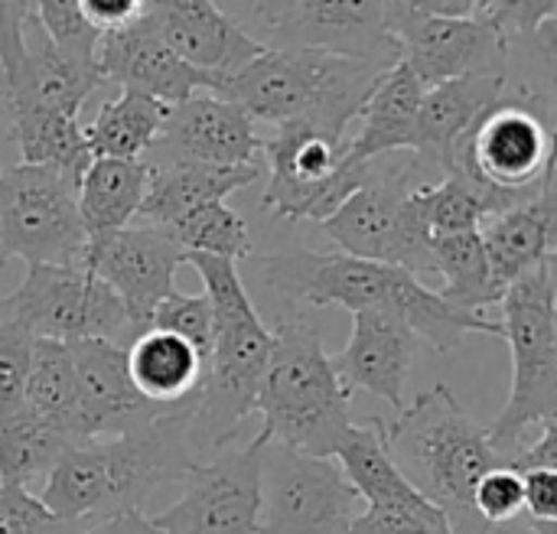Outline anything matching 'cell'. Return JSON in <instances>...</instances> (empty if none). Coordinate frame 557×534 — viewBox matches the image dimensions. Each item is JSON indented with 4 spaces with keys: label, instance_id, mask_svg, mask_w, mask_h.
I'll return each instance as SVG.
<instances>
[{
    "label": "cell",
    "instance_id": "9",
    "mask_svg": "<svg viewBox=\"0 0 557 534\" xmlns=\"http://www.w3.org/2000/svg\"><path fill=\"white\" fill-rule=\"evenodd\" d=\"M552 170H555L552 95L512 82L473 121V127L447 150L441 163V173H457L486 189L519 199H532Z\"/></svg>",
    "mask_w": 557,
    "mask_h": 534
},
{
    "label": "cell",
    "instance_id": "35",
    "mask_svg": "<svg viewBox=\"0 0 557 534\" xmlns=\"http://www.w3.org/2000/svg\"><path fill=\"white\" fill-rule=\"evenodd\" d=\"M33 13L46 36L75 62L95 69V49L101 33L88 23L82 0H33Z\"/></svg>",
    "mask_w": 557,
    "mask_h": 534
},
{
    "label": "cell",
    "instance_id": "27",
    "mask_svg": "<svg viewBox=\"0 0 557 534\" xmlns=\"http://www.w3.org/2000/svg\"><path fill=\"white\" fill-rule=\"evenodd\" d=\"M202 369V356L186 339L153 326L127 346V375L134 388L163 411L196 408Z\"/></svg>",
    "mask_w": 557,
    "mask_h": 534
},
{
    "label": "cell",
    "instance_id": "7",
    "mask_svg": "<svg viewBox=\"0 0 557 534\" xmlns=\"http://www.w3.org/2000/svg\"><path fill=\"white\" fill-rule=\"evenodd\" d=\"M557 258L529 271L503 294V339L512 349V388L486 427L496 454L512 463L529 434L557 421Z\"/></svg>",
    "mask_w": 557,
    "mask_h": 534
},
{
    "label": "cell",
    "instance_id": "34",
    "mask_svg": "<svg viewBox=\"0 0 557 534\" xmlns=\"http://www.w3.org/2000/svg\"><path fill=\"white\" fill-rule=\"evenodd\" d=\"M186 254H212V258H225V261H242L255 251L251 232L245 225V219L228 209L225 202H209L189 215H183L176 225L166 228Z\"/></svg>",
    "mask_w": 557,
    "mask_h": 534
},
{
    "label": "cell",
    "instance_id": "29",
    "mask_svg": "<svg viewBox=\"0 0 557 534\" xmlns=\"http://www.w3.org/2000/svg\"><path fill=\"white\" fill-rule=\"evenodd\" d=\"M75 447L82 444L20 405L16 411L0 418V483L33 489L36 483H46V476Z\"/></svg>",
    "mask_w": 557,
    "mask_h": 534
},
{
    "label": "cell",
    "instance_id": "19",
    "mask_svg": "<svg viewBox=\"0 0 557 534\" xmlns=\"http://www.w3.org/2000/svg\"><path fill=\"white\" fill-rule=\"evenodd\" d=\"M95 69L101 82H114L127 91L157 98L160 104H180L196 91H219L222 78L199 72L180 59L144 20V13L111 33H101L95 49Z\"/></svg>",
    "mask_w": 557,
    "mask_h": 534
},
{
    "label": "cell",
    "instance_id": "22",
    "mask_svg": "<svg viewBox=\"0 0 557 534\" xmlns=\"http://www.w3.org/2000/svg\"><path fill=\"white\" fill-rule=\"evenodd\" d=\"M418 349L421 339L405 320L385 310H359L352 313V333L346 349L330 356V362L349 392L352 388L372 392L401 411L408 372Z\"/></svg>",
    "mask_w": 557,
    "mask_h": 534
},
{
    "label": "cell",
    "instance_id": "46",
    "mask_svg": "<svg viewBox=\"0 0 557 534\" xmlns=\"http://www.w3.org/2000/svg\"><path fill=\"white\" fill-rule=\"evenodd\" d=\"M0 124H7V121H3V111H0Z\"/></svg>",
    "mask_w": 557,
    "mask_h": 534
},
{
    "label": "cell",
    "instance_id": "1",
    "mask_svg": "<svg viewBox=\"0 0 557 534\" xmlns=\"http://www.w3.org/2000/svg\"><path fill=\"white\" fill-rule=\"evenodd\" d=\"M193 411H166L137 431L75 447L46 476L39 502L72 525H91L127 509L144 512L160 486L180 483L202 463L193 437Z\"/></svg>",
    "mask_w": 557,
    "mask_h": 534
},
{
    "label": "cell",
    "instance_id": "5",
    "mask_svg": "<svg viewBox=\"0 0 557 534\" xmlns=\"http://www.w3.org/2000/svg\"><path fill=\"white\" fill-rule=\"evenodd\" d=\"M385 72L372 62L320 49L264 46L258 59L222 78L215 95L245 108L251 121L274 127L307 124L346 140V127L359 117Z\"/></svg>",
    "mask_w": 557,
    "mask_h": 534
},
{
    "label": "cell",
    "instance_id": "43",
    "mask_svg": "<svg viewBox=\"0 0 557 534\" xmlns=\"http://www.w3.org/2000/svg\"><path fill=\"white\" fill-rule=\"evenodd\" d=\"M395 7L414 10V13H441V16H467L463 0H392Z\"/></svg>",
    "mask_w": 557,
    "mask_h": 534
},
{
    "label": "cell",
    "instance_id": "17",
    "mask_svg": "<svg viewBox=\"0 0 557 534\" xmlns=\"http://www.w3.org/2000/svg\"><path fill=\"white\" fill-rule=\"evenodd\" d=\"M255 121L245 108L212 91H196L193 98L170 104L163 127L150 150L147 166L170 163H212V166H248L261 153Z\"/></svg>",
    "mask_w": 557,
    "mask_h": 534
},
{
    "label": "cell",
    "instance_id": "40",
    "mask_svg": "<svg viewBox=\"0 0 557 534\" xmlns=\"http://www.w3.org/2000/svg\"><path fill=\"white\" fill-rule=\"evenodd\" d=\"M82 10L98 33H111L134 23L147 10V0H82Z\"/></svg>",
    "mask_w": 557,
    "mask_h": 534
},
{
    "label": "cell",
    "instance_id": "39",
    "mask_svg": "<svg viewBox=\"0 0 557 534\" xmlns=\"http://www.w3.org/2000/svg\"><path fill=\"white\" fill-rule=\"evenodd\" d=\"M473 512L496 532L512 525L522 516V476L509 463L490 470L473 489Z\"/></svg>",
    "mask_w": 557,
    "mask_h": 534
},
{
    "label": "cell",
    "instance_id": "44",
    "mask_svg": "<svg viewBox=\"0 0 557 534\" xmlns=\"http://www.w3.org/2000/svg\"><path fill=\"white\" fill-rule=\"evenodd\" d=\"M290 7H294V0H255V13L268 29H274L290 13Z\"/></svg>",
    "mask_w": 557,
    "mask_h": 534
},
{
    "label": "cell",
    "instance_id": "23",
    "mask_svg": "<svg viewBox=\"0 0 557 534\" xmlns=\"http://www.w3.org/2000/svg\"><path fill=\"white\" fill-rule=\"evenodd\" d=\"M480 238L486 248V261L503 287L516 284L529 271L557 258L555 170L545 176L542 189L529 202L496 215L486 228H480Z\"/></svg>",
    "mask_w": 557,
    "mask_h": 534
},
{
    "label": "cell",
    "instance_id": "37",
    "mask_svg": "<svg viewBox=\"0 0 557 534\" xmlns=\"http://www.w3.org/2000/svg\"><path fill=\"white\" fill-rule=\"evenodd\" d=\"M33 346L36 336L20 320L0 316V418L23 405Z\"/></svg>",
    "mask_w": 557,
    "mask_h": 534
},
{
    "label": "cell",
    "instance_id": "36",
    "mask_svg": "<svg viewBox=\"0 0 557 534\" xmlns=\"http://www.w3.org/2000/svg\"><path fill=\"white\" fill-rule=\"evenodd\" d=\"M150 326L186 339L206 362L209 346H212V307H209L206 294H180V290H173L166 300L157 303V310L150 316Z\"/></svg>",
    "mask_w": 557,
    "mask_h": 534
},
{
    "label": "cell",
    "instance_id": "13",
    "mask_svg": "<svg viewBox=\"0 0 557 534\" xmlns=\"http://www.w3.org/2000/svg\"><path fill=\"white\" fill-rule=\"evenodd\" d=\"M359 493L333 457L264 444L258 534H349Z\"/></svg>",
    "mask_w": 557,
    "mask_h": 534
},
{
    "label": "cell",
    "instance_id": "20",
    "mask_svg": "<svg viewBox=\"0 0 557 534\" xmlns=\"http://www.w3.org/2000/svg\"><path fill=\"white\" fill-rule=\"evenodd\" d=\"M65 346L75 369L78 421L85 440L117 437L166 414L134 388L127 375V349L101 339H75Z\"/></svg>",
    "mask_w": 557,
    "mask_h": 534
},
{
    "label": "cell",
    "instance_id": "15",
    "mask_svg": "<svg viewBox=\"0 0 557 534\" xmlns=\"http://www.w3.org/2000/svg\"><path fill=\"white\" fill-rule=\"evenodd\" d=\"M388 26L424 91L470 72H506L509 39L473 16L414 13L388 0Z\"/></svg>",
    "mask_w": 557,
    "mask_h": 534
},
{
    "label": "cell",
    "instance_id": "16",
    "mask_svg": "<svg viewBox=\"0 0 557 534\" xmlns=\"http://www.w3.org/2000/svg\"><path fill=\"white\" fill-rule=\"evenodd\" d=\"M183 264V245L166 228L157 225H127L108 235H95L88 238L82 258V268L91 271L121 297L131 320L140 330L150 326L157 303L176 290V271Z\"/></svg>",
    "mask_w": 557,
    "mask_h": 534
},
{
    "label": "cell",
    "instance_id": "2",
    "mask_svg": "<svg viewBox=\"0 0 557 534\" xmlns=\"http://www.w3.org/2000/svg\"><path fill=\"white\" fill-rule=\"evenodd\" d=\"M261 281L268 290L304 300L310 307H343L349 313L359 310H385L405 320L421 343L434 352L460 349L463 336H503V326L486 320L483 313L454 310L441 300L437 290H428L414 274L395 264L362 261L343 251H281L261 258Z\"/></svg>",
    "mask_w": 557,
    "mask_h": 534
},
{
    "label": "cell",
    "instance_id": "25",
    "mask_svg": "<svg viewBox=\"0 0 557 534\" xmlns=\"http://www.w3.org/2000/svg\"><path fill=\"white\" fill-rule=\"evenodd\" d=\"M261 176L258 163L248 166H212V163H170V166H150L147 196L140 206V219L157 228L176 225L183 215L209 206L225 202V196L251 186Z\"/></svg>",
    "mask_w": 557,
    "mask_h": 534
},
{
    "label": "cell",
    "instance_id": "45",
    "mask_svg": "<svg viewBox=\"0 0 557 534\" xmlns=\"http://www.w3.org/2000/svg\"><path fill=\"white\" fill-rule=\"evenodd\" d=\"M463 3H467V16H470V13H473V7H476V0H463Z\"/></svg>",
    "mask_w": 557,
    "mask_h": 534
},
{
    "label": "cell",
    "instance_id": "42",
    "mask_svg": "<svg viewBox=\"0 0 557 534\" xmlns=\"http://www.w3.org/2000/svg\"><path fill=\"white\" fill-rule=\"evenodd\" d=\"M78 534H160L153 529V522L137 512V509H127V512H114L108 519H98L85 529H78Z\"/></svg>",
    "mask_w": 557,
    "mask_h": 534
},
{
    "label": "cell",
    "instance_id": "38",
    "mask_svg": "<svg viewBox=\"0 0 557 534\" xmlns=\"http://www.w3.org/2000/svg\"><path fill=\"white\" fill-rule=\"evenodd\" d=\"M557 0H476L473 20L496 29L503 39L512 36H539L542 26L555 23Z\"/></svg>",
    "mask_w": 557,
    "mask_h": 534
},
{
    "label": "cell",
    "instance_id": "31",
    "mask_svg": "<svg viewBox=\"0 0 557 534\" xmlns=\"http://www.w3.org/2000/svg\"><path fill=\"white\" fill-rule=\"evenodd\" d=\"M166 117V104L157 98H147L140 91L121 88L117 98H108L91 124L85 127V140L95 157H114V160H144L150 144L157 140Z\"/></svg>",
    "mask_w": 557,
    "mask_h": 534
},
{
    "label": "cell",
    "instance_id": "21",
    "mask_svg": "<svg viewBox=\"0 0 557 534\" xmlns=\"http://www.w3.org/2000/svg\"><path fill=\"white\" fill-rule=\"evenodd\" d=\"M144 20L180 59L215 78H228L264 52V42L245 33L215 0H147Z\"/></svg>",
    "mask_w": 557,
    "mask_h": 534
},
{
    "label": "cell",
    "instance_id": "14",
    "mask_svg": "<svg viewBox=\"0 0 557 534\" xmlns=\"http://www.w3.org/2000/svg\"><path fill=\"white\" fill-rule=\"evenodd\" d=\"M264 431L232 454L196 463L180 483L183 496L160 516V534H258Z\"/></svg>",
    "mask_w": 557,
    "mask_h": 534
},
{
    "label": "cell",
    "instance_id": "41",
    "mask_svg": "<svg viewBox=\"0 0 557 534\" xmlns=\"http://www.w3.org/2000/svg\"><path fill=\"white\" fill-rule=\"evenodd\" d=\"M349 534H441L421 522H408V519H388V516H379V512H359L352 519V529Z\"/></svg>",
    "mask_w": 557,
    "mask_h": 534
},
{
    "label": "cell",
    "instance_id": "12",
    "mask_svg": "<svg viewBox=\"0 0 557 534\" xmlns=\"http://www.w3.org/2000/svg\"><path fill=\"white\" fill-rule=\"evenodd\" d=\"M271 179L261 209L284 222L330 219L369 176V163L346 160V140L307 124H281L261 140Z\"/></svg>",
    "mask_w": 557,
    "mask_h": 534
},
{
    "label": "cell",
    "instance_id": "32",
    "mask_svg": "<svg viewBox=\"0 0 557 534\" xmlns=\"http://www.w3.org/2000/svg\"><path fill=\"white\" fill-rule=\"evenodd\" d=\"M10 134L20 147V163L52 166L75 183L91 163L85 127L72 114H59L46 108L20 111L10 117Z\"/></svg>",
    "mask_w": 557,
    "mask_h": 534
},
{
    "label": "cell",
    "instance_id": "4",
    "mask_svg": "<svg viewBox=\"0 0 557 534\" xmlns=\"http://www.w3.org/2000/svg\"><path fill=\"white\" fill-rule=\"evenodd\" d=\"M382 434L395 467L444 512L454 534H506L483 525L473 512L476 483L506 460L447 385L418 395L398 411V421H382Z\"/></svg>",
    "mask_w": 557,
    "mask_h": 534
},
{
    "label": "cell",
    "instance_id": "3",
    "mask_svg": "<svg viewBox=\"0 0 557 534\" xmlns=\"http://www.w3.org/2000/svg\"><path fill=\"white\" fill-rule=\"evenodd\" d=\"M186 264L199 271L212 307V346L193 411V437L206 457L235 444L242 424L258 411L271 356V326L258 316L235 261L186 254Z\"/></svg>",
    "mask_w": 557,
    "mask_h": 534
},
{
    "label": "cell",
    "instance_id": "33",
    "mask_svg": "<svg viewBox=\"0 0 557 534\" xmlns=\"http://www.w3.org/2000/svg\"><path fill=\"white\" fill-rule=\"evenodd\" d=\"M23 405L39 418H46L49 424H55L59 431H65L72 440L88 444L78 421V388H75V369L65 343L36 339Z\"/></svg>",
    "mask_w": 557,
    "mask_h": 534
},
{
    "label": "cell",
    "instance_id": "6",
    "mask_svg": "<svg viewBox=\"0 0 557 534\" xmlns=\"http://www.w3.org/2000/svg\"><path fill=\"white\" fill-rule=\"evenodd\" d=\"M349 395L352 392L333 372L320 326L294 313L277 316L258 395L264 437L297 454L333 457L352 427Z\"/></svg>",
    "mask_w": 557,
    "mask_h": 534
},
{
    "label": "cell",
    "instance_id": "28",
    "mask_svg": "<svg viewBox=\"0 0 557 534\" xmlns=\"http://www.w3.org/2000/svg\"><path fill=\"white\" fill-rule=\"evenodd\" d=\"M150 183L144 160L95 157L78 179V215L88 238L127 228L140 212Z\"/></svg>",
    "mask_w": 557,
    "mask_h": 534
},
{
    "label": "cell",
    "instance_id": "11",
    "mask_svg": "<svg viewBox=\"0 0 557 534\" xmlns=\"http://www.w3.org/2000/svg\"><path fill=\"white\" fill-rule=\"evenodd\" d=\"M85 245L75 179L33 163L0 170V271L7 258L82 268Z\"/></svg>",
    "mask_w": 557,
    "mask_h": 534
},
{
    "label": "cell",
    "instance_id": "8",
    "mask_svg": "<svg viewBox=\"0 0 557 534\" xmlns=\"http://www.w3.org/2000/svg\"><path fill=\"white\" fill-rule=\"evenodd\" d=\"M424 173L428 166L414 153L408 160H372L366 183L320 222L323 235L343 254L405 268L418 281L434 274L431 225L418 196V186L428 183Z\"/></svg>",
    "mask_w": 557,
    "mask_h": 534
},
{
    "label": "cell",
    "instance_id": "10",
    "mask_svg": "<svg viewBox=\"0 0 557 534\" xmlns=\"http://www.w3.org/2000/svg\"><path fill=\"white\" fill-rule=\"evenodd\" d=\"M0 313L55 343L101 339L127 349L144 333L104 281L69 264H29L23 284L0 300Z\"/></svg>",
    "mask_w": 557,
    "mask_h": 534
},
{
    "label": "cell",
    "instance_id": "30",
    "mask_svg": "<svg viewBox=\"0 0 557 534\" xmlns=\"http://www.w3.org/2000/svg\"><path fill=\"white\" fill-rule=\"evenodd\" d=\"M431 254H434V274L444 277V287L437 294L454 310L480 313L483 307L503 303L506 287L496 281V274L486 261L480 228L476 232L434 235Z\"/></svg>",
    "mask_w": 557,
    "mask_h": 534
},
{
    "label": "cell",
    "instance_id": "18",
    "mask_svg": "<svg viewBox=\"0 0 557 534\" xmlns=\"http://www.w3.org/2000/svg\"><path fill=\"white\" fill-rule=\"evenodd\" d=\"M271 46L320 49L379 69L401 62L388 26V0H294L290 13L271 29Z\"/></svg>",
    "mask_w": 557,
    "mask_h": 534
},
{
    "label": "cell",
    "instance_id": "26",
    "mask_svg": "<svg viewBox=\"0 0 557 534\" xmlns=\"http://www.w3.org/2000/svg\"><path fill=\"white\" fill-rule=\"evenodd\" d=\"M421 98H424V85L414 78V72L405 62L392 65L359 111L362 127L352 140H346V160L369 163L379 157L414 150V124H418Z\"/></svg>",
    "mask_w": 557,
    "mask_h": 534
},
{
    "label": "cell",
    "instance_id": "24",
    "mask_svg": "<svg viewBox=\"0 0 557 534\" xmlns=\"http://www.w3.org/2000/svg\"><path fill=\"white\" fill-rule=\"evenodd\" d=\"M506 72H470L424 91L414 124V157L441 170L447 150L473 127V121L506 91Z\"/></svg>",
    "mask_w": 557,
    "mask_h": 534
}]
</instances>
